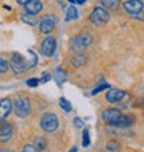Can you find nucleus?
Masks as SVG:
<instances>
[{"label": "nucleus", "mask_w": 144, "mask_h": 152, "mask_svg": "<svg viewBox=\"0 0 144 152\" xmlns=\"http://www.w3.org/2000/svg\"><path fill=\"white\" fill-rule=\"evenodd\" d=\"M93 42V37L90 33L87 32H83V33H79L78 36H75L73 39H72L71 42V50L72 51H75L76 54H79V53H82L84 50V48L87 47V46H90Z\"/></svg>", "instance_id": "f257e3e1"}, {"label": "nucleus", "mask_w": 144, "mask_h": 152, "mask_svg": "<svg viewBox=\"0 0 144 152\" xmlns=\"http://www.w3.org/2000/svg\"><path fill=\"white\" fill-rule=\"evenodd\" d=\"M12 109L18 118H26L31 113V104L29 100L25 97H17L15 100L12 101Z\"/></svg>", "instance_id": "f03ea898"}, {"label": "nucleus", "mask_w": 144, "mask_h": 152, "mask_svg": "<svg viewBox=\"0 0 144 152\" xmlns=\"http://www.w3.org/2000/svg\"><path fill=\"white\" fill-rule=\"evenodd\" d=\"M40 127L46 133H53L58 129V118L56 113L46 112L40 119Z\"/></svg>", "instance_id": "7ed1b4c3"}, {"label": "nucleus", "mask_w": 144, "mask_h": 152, "mask_svg": "<svg viewBox=\"0 0 144 152\" xmlns=\"http://www.w3.org/2000/svg\"><path fill=\"white\" fill-rule=\"evenodd\" d=\"M32 65L26 62V61L20 56V54H12V58L10 61V69H11L12 72L15 73V75H22L31 68Z\"/></svg>", "instance_id": "20e7f679"}, {"label": "nucleus", "mask_w": 144, "mask_h": 152, "mask_svg": "<svg viewBox=\"0 0 144 152\" xmlns=\"http://www.w3.org/2000/svg\"><path fill=\"white\" fill-rule=\"evenodd\" d=\"M90 21H92L94 25H98V26H103L109 21V14H108L107 8L104 7H96L90 14Z\"/></svg>", "instance_id": "39448f33"}, {"label": "nucleus", "mask_w": 144, "mask_h": 152, "mask_svg": "<svg viewBox=\"0 0 144 152\" xmlns=\"http://www.w3.org/2000/svg\"><path fill=\"white\" fill-rule=\"evenodd\" d=\"M56 28V18L54 15H46L39 21V29L43 35H50Z\"/></svg>", "instance_id": "423d86ee"}, {"label": "nucleus", "mask_w": 144, "mask_h": 152, "mask_svg": "<svg viewBox=\"0 0 144 152\" xmlns=\"http://www.w3.org/2000/svg\"><path fill=\"white\" fill-rule=\"evenodd\" d=\"M123 8L128 14H132V15H137L143 11L144 8V3L143 0H128L123 3Z\"/></svg>", "instance_id": "0eeeda50"}, {"label": "nucleus", "mask_w": 144, "mask_h": 152, "mask_svg": "<svg viewBox=\"0 0 144 152\" xmlns=\"http://www.w3.org/2000/svg\"><path fill=\"white\" fill-rule=\"evenodd\" d=\"M56 51V40L53 36H47L46 39L42 42V46H40V53L43 54L44 57H51Z\"/></svg>", "instance_id": "6e6552de"}, {"label": "nucleus", "mask_w": 144, "mask_h": 152, "mask_svg": "<svg viewBox=\"0 0 144 152\" xmlns=\"http://www.w3.org/2000/svg\"><path fill=\"white\" fill-rule=\"evenodd\" d=\"M11 137H12V127H11V124L7 123V122L0 120V144L7 142Z\"/></svg>", "instance_id": "1a4fd4ad"}, {"label": "nucleus", "mask_w": 144, "mask_h": 152, "mask_svg": "<svg viewBox=\"0 0 144 152\" xmlns=\"http://www.w3.org/2000/svg\"><path fill=\"white\" fill-rule=\"evenodd\" d=\"M12 111V101L10 98H3L0 101V120H4Z\"/></svg>", "instance_id": "9d476101"}, {"label": "nucleus", "mask_w": 144, "mask_h": 152, "mask_svg": "<svg viewBox=\"0 0 144 152\" xmlns=\"http://www.w3.org/2000/svg\"><path fill=\"white\" fill-rule=\"evenodd\" d=\"M125 96H126V93H125L123 90H119V88H109V91L107 93V101L111 102V104H116V102H119Z\"/></svg>", "instance_id": "9b49d317"}, {"label": "nucleus", "mask_w": 144, "mask_h": 152, "mask_svg": "<svg viewBox=\"0 0 144 152\" xmlns=\"http://www.w3.org/2000/svg\"><path fill=\"white\" fill-rule=\"evenodd\" d=\"M24 7H25V11L26 12L36 15V14H39V12L43 10V4H42L40 0H29L26 4H24Z\"/></svg>", "instance_id": "f8f14e48"}, {"label": "nucleus", "mask_w": 144, "mask_h": 152, "mask_svg": "<svg viewBox=\"0 0 144 152\" xmlns=\"http://www.w3.org/2000/svg\"><path fill=\"white\" fill-rule=\"evenodd\" d=\"M120 115H122V113H120L119 109L109 108V109H105L104 112H103L101 118H103V120H104V122H107V123H112V122H115V120L118 119Z\"/></svg>", "instance_id": "ddd939ff"}, {"label": "nucleus", "mask_w": 144, "mask_h": 152, "mask_svg": "<svg viewBox=\"0 0 144 152\" xmlns=\"http://www.w3.org/2000/svg\"><path fill=\"white\" fill-rule=\"evenodd\" d=\"M133 123V118L132 116H128V115H120L115 122H112V126L115 127H129L130 124Z\"/></svg>", "instance_id": "4468645a"}, {"label": "nucleus", "mask_w": 144, "mask_h": 152, "mask_svg": "<svg viewBox=\"0 0 144 152\" xmlns=\"http://www.w3.org/2000/svg\"><path fill=\"white\" fill-rule=\"evenodd\" d=\"M21 20H22V22L31 25V26H35V25L37 24L36 15H33V14H29V12H26V11L21 14Z\"/></svg>", "instance_id": "2eb2a0df"}, {"label": "nucleus", "mask_w": 144, "mask_h": 152, "mask_svg": "<svg viewBox=\"0 0 144 152\" xmlns=\"http://www.w3.org/2000/svg\"><path fill=\"white\" fill-rule=\"evenodd\" d=\"M101 6L104 8H109V10H115L119 6L120 0H100Z\"/></svg>", "instance_id": "dca6fc26"}, {"label": "nucleus", "mask_w": 144, "mask_h": 152, "mask_svg": "<svg viewBox=\"0 0 144 152\" xmlns=\"http://www.w3.org/2000/svg\"><path fill=\"white\" fill-rule=\"evenodd\" d=\"M86 62V57L84 56H82V54H78L76 57H73L71 60V65L73 66V68H79V66H82V65Z\"/></svg>", "instance_id": "f3484780"}, {"label": "nucleus", "mask_w": 144, "mask_h": 152, "mask_svg": "<svg viewBox=\"0 0 144 152\" xmlns=\"http://www.w3.org/2000/svg\"><path fill=\"white\" fill-rule=\"evenodd\" d=\"M76 18H78V10H76L73 6L68 7V10H67V17H65V20H67V21H72V20H76Z\"/></svg>", "instance_id": "a211bd4d"}, {"label": "nucleus", "mask_w": 144, "mask_h": 152, "mask_svg": "<svg viewBox=\"0 0 144 152\" xmlns=\"http://www.w3.org/2000/svg\"><path fill=\"white\" fill-rule=\"evenodd\" d=\"M60 107L64 109L65 112H71L72 111V105L69 104V101L67 100V98H64V97H61L60 98Z\"/></svg>", "instance_id": "6ab92c4d"}, {"label": "nucleus", "mask_w": 144, "mask_h": 152, "mask_svg": "<svg viewBox=\"0 0 144 152\" xmlns=\"http://www.w3.org/2000/svg\"><path fill=\"white\" fill-rule=\"evenodd\" d=\"M10 68V62H8L6 58L0 57V73H6Z\"/></svg>", "instance_id": "aec40b11"}, {"label": "nucleus", "mask_w": 144, "mask_h": 152, "mask_svg": "<svg viewBox=\"0 0 144 152\" xmlns=\"http://www.w3.org/2000/svg\"><path fill=\"white\" fill-rule=\"evenodd\" d=\"M82 145H83V147H89V145H90V137H89L87 129H84L83 134H82Z\"/></svg>", "instance_id": "412c9836"}, {"label": "nucleus", "mask_w": 144, "mask_h": 152, "mask_svg": "<svg viewBox=\"0 0 144 152\" xmlns=\"http://www.w3.org/2000/svg\"><path fill=\"white\" fill-rule=\"evenodd\" d=\"M107 88H109V84H107V83H103V84H100L98 87H96L94 90L92 91V94L94 96V94H98V93H101V91H104V90H107Z\"/></svg>", "instance_id": "4be33fe9"}, {"label": "nucleus", "mask_w": 144, "mask_h": 152, "mask_svg": "<svg viewBox=\"0 0 144 152\" xmlns=\"http://www.w3.org/2000/svg\"><path fill=\"white\" fill-rule=\"evenodd\" d=\"M36 149L37 151H43L44 148H46V142H44L43 138H36Z\"/></svg>", "instance_id": "5701e85b"}, {"label": "nucleus", "mask_w": 144, "mask_h": 152, "mask_svg": "<svg viewBox=\"0 0 144 152\" xmlns=\"http://www.w3.org/2000/svg\"><path fill=\"white\" fill-rule=\"evenodd\" d=\"M26 84H28L29 87H37V86H39V79H36V77H31V79L26 80Z\"/></svg>", "instance_id": "b1692460"}, {"label": "nucleus", "mask_w": 144, "mask_h": 152, "mask_svg": "<svg viewBox=\"0 0 144 152\" xmlns=\"http://www.w3.org/2000/svg\"><path fill=\"white\" fill-rule=\"evenodd\" d=\"M107 149L108 151H118V142L115 141H109L107 145Z\"/></svg>", "instance_id": "393cba45"}, {"label": "nucleus", "mask_w": 144, "mask_h": 152, "mask_svg": "<svg viewBox=\"0 0 144 152\" xmlns=\"http://www.w3.org/2000/svg\"><path fill=\"white\" fill-rule=\"evenodd\" d=\"M73 123H75L76 127L82 129V127H83V124H84V122H83L82 119H79V118H75V120H73Z\"/></svg>", "instance_id": "a878e982"}, {"label": "nucleus", "mask_w": 144, "mask_h": 152, "mask_svg": "<svg viewBox=\"0 0 144 152\" xmlns=\"http://www.w3.org/2000/svg\"><path fill=\"white\" fill-rule=\"evenodd\" d=\"M24 151H25V152H28V151H29V152H35V151H37V149H36L33 145H26V147L24 148Z\"/></svg>", "instance_id": "bb28decb"}, {"label": "nucleus", "mask_w": 144, "mask_h": 152, "mask_svg": "<svg viewBox=\"0 0 144 152\" xmlns=\"http://www.w3.org/2000/svg\"><path fill=\"white\" fill-rule=\"evenodd\" d=\"M50 77H51V76L48 75V73H44V75H43V77H42V79H40V80H42L43 83H46V82H48V80H50Z\"/></svg>", "instance_id": "cd10ccee"}, {"label": "nucleus", "mask_w": 144, "mask_h": 152, "mask_svg": "<svg viewBox=\"0 0 144 152\" xmlns=\"http://www.w3.org/2000/svg\"><path fill=\"white\" fill-rule=\"evenodd\" d=\"M28 1H29V0H17V3L21 4V6H24V4H26Z\"/></svg>", "instance_id": "c85d7f7f"}, {"label": "nucleus", "mask_w": 144, "mask_h": 152, "mask_svg": "<svg viewBox=\"0 0 144 152\" xmlns=\"http://www.w3.org/2000/svg\"><path fill=\"white\" fill-rule=\"evenodd\" d=\"M84 1H86V0H76V3H78V4H83Z\"/></svg>", "instance_id": "c756f323"}, {"label": "nucleus", "mask_w": 144, "mask_h": 152, "mask_svg": "<svg viewBox=\"0 0 144 152\" xmlns=\"http://www.w3.org/2000/svg\"><path fill=\"white\" fill-rule=\"evenodd\" d=\"M69 3H76V0H68Z\"/></svg>", "instance_id": "7c9ffc66"}]
</instances>
